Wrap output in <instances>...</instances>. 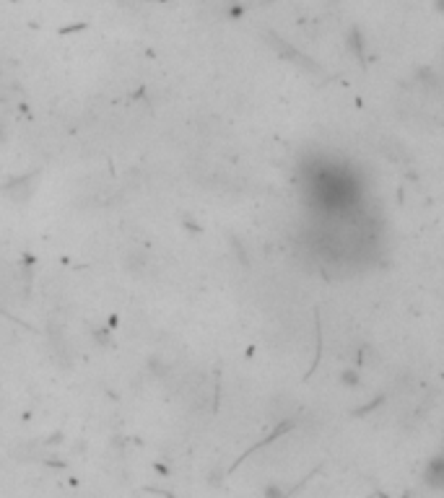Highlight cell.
<instances>
[{
    "instance_id": "1",
    "label": "cell",
    "mask_w": 444,
    "mask_h": 498,
    "mask_svg": "<svg viewBox=\"0 0 444 498\" xmlns=\"http://www.w3.org/2000/svg\"><path fill=\"white\" fill-rule=\"evenodd\" d=\"M270 44H273V47H276L278 52H281V55H283V58L294 60L296 65H304V68L315 70V65H312V60H309V58H304V55H302V52H296L294 47H288V44H286V42H283V40H278V37H270Z\"/></svg>"
},
{
    "instance_id": "2",
    "label": "cell",
    "mask_w": 444,
    "mask_h": 498,
    "mask_svg": "<svg viewBox=\"0 0 444 498\" xmlns=\"http://www.w3.org/2000/svg\"><path fill=\"white\" fill-rule=\"evenodd\" d=\"M351 49H354L359 58L364 55V40H361V31H359V29L351 31Z\"/></svg>"
},
{
    "instance_id": "3",
    "label": "cell",
    "mask_w": 444,
    "mask_h": 498,
    "mask_svg": "<svg viewBox=\"0 0 444 498\" xmlns=\"http://www.w3.org/2000/svg\"><path fill=\"white\" fill-rule=\"evenodd\" d=\"M340 379H343V384H348V387L359 384V376H356V372H345L343 376H340Z\"/></svg>"
}]
</instances>
